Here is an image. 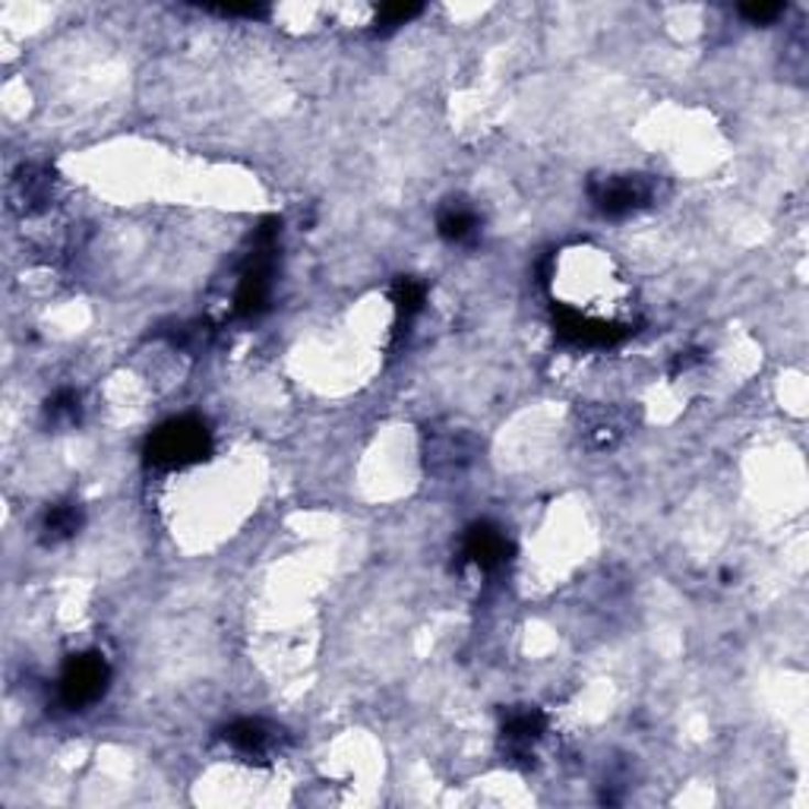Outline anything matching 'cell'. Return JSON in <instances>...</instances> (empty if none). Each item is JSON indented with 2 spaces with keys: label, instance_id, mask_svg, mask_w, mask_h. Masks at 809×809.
Returning a JSON list of instances; mask_svg holds the SVG:
<instances>
[{
  "label": "cell",
  "instance_id": "cell-1",
  "mask_svg": "<svg viewBox=\"0 0 809 809\" xmlns=\"http://www.w3.org/2000/svg\"><path fill=\"white\" fill-rule=\"evenodd\" d=\"M209 452H212V434L199 417H174L158 430H152L146 442L149 462L158 468L197 466Z\"/></svg>",
  "mask_w": 809,
  "mask_h": 809
},
{
  "label": "cell",
  "instance_id": "cell-2",
  "mask_svg": "<svg viewBox=\"0 0 809 809\" xmlns=\"http://www.w3.org/2000/svg\"><path fill=\"white\" fill-rule=\"evenodd\" d=\"M655 197V184L642 174H613L591 181V203L604 219H626Z\"/></svg>",
  "mask_w": 809,
  "mask_h": 809
},
{
  "label": "cell",
  "instance_id": "cell-3",
  "mask_svg": "<svg viewBox=\"0 0 809 809\" xmlns=\"http://www.w3.org/2000/svg\"><path fill=\"white\" fill-rule=\"evenodd\" d=\"M111 684V667L99 652L74 655L61 674V699L67 709H89L96 706Z\"/></svg>",
  "mask_w": 809,
  "mask_h": 809
},
{
  "label": "cell",
  "instance_id": "cell-4",
  "mask_svg": "<svg viewBox=\"0 0 809 809\" xmlns=\"http://www.w3.org/2000/svg\"><path fill=\"white\" fill-rule=\"evenodd\" d=\"M510 554H513V544H510V538H506L496 525H491V522L471 525L466 540H462V557H466L471 566H478L481 572H493V569L506 566Z\"/></svg>",
  "mask_w": 809,
  "mask_h": 809
},
{
  "label": "cell",
  "instance_id": "cell-5",
  "mask_svg": "<svg viewBox=\"0 0 809 809\" xmlns=\"http://www.w3.org/2000/svg\"><path fill=\"white\" fill-rule=\"evenodd\" d=\"M547 734V718L540 709H515L510 711L503 724V740L513 759H528L540 740Z\"/></svg>",
  "mask_w": 809,
  "mask_h": 809
},
{
  "label": "cell",
  "instance_id": "cell-6",
  "mask_svg": "<svg viewBox=\"0 0 809 809\" xmlns=\"http://www.w3.org/2000/svg\"><path fill=\"white\" fill-rule=\"evenodd\" d=\"M51 197H54V177L45 168L29 165V168H23L13 177V203L23 209L25 216L29 212H42L51 203Z\"/></svg>",
  "mask_w": 809,
  "mask_h": 809
},
{
  "label": "cell",
  "instance_id": "cell-7",
  "mask_svg": "<svg viewBox=\"0 0 809 809\" xmlns=\"http://www.w3.org/2000/svg\"><path fill=\"white\" fill-rule=\"evenodd\" d=\"M474 456V446L468 440L466 434H456V430H446V434H437L430 449H427V462L434 471H462V468L471 462Z\"/></svg>",
  "mask_w": 809,
  "mask_h": 809
},
{
  "label": "cell",
  "instance_id": "cell-8",
  "mask_svg": "<svg viewBox=\"0 0 809 809\" xmlns=\"http://www.w3.org/2000/svg\"><path fill=\"white\" fill-rule=\"evenodd\" d=\"M225 740L241 753V756H270L272 746H275V731L266 728L263 721H253V718H241L234 724L225 728Z\"/></svg>",
  "mask_w": 809,
  "mask_h": 809
},
{
  "label": "cell",
  "instance_id": "cell-9",
  "mask_svg": "<svg viewBox=\"0 0 809 809\" xmlns=\"http://www.w3.org/2000/svg\"><path fill=\"white\" fill-rule=\"evenodd\" d=\"M437 231L449 244H471L481 234V216L466 203H449L437 219Z\"/></svg>",
  "mask_w": 809,
  "mask_h": 809
},
{
  "label": "cell",
  "instance_id": "cell-10",
  "mask_svg": "<svg viewBox=\"0 0 809 809\" xmlns=\"http://www.w3.org/2000/svg\"><path fill=\"white\" fill-rule=\"evenodd\" d=\"M79 525H83L79 506L76 503H57L42 518V538L48 540V544H61V540L74 538L76 532H79Z\"/></svg>",
  "mask_w": 809,
  "mask_h": 809
},
{
  "label": "cell",
  "instance_id": "cell-11",
  "mask_svg": "<svg viewBox=\"0 0 809 809\" xmlns=\"http://www.w3.org/2000/svg\"><path fill=\"white\" fill-rule=\"evenodd\" d=\"M393 300L395 314H398V326H408V322L424 310V304H427V288H424L417 278H398V282H395Z\"/></svg>",
  "mask_w": 809,
  "mask_h": 809
},
{
  "label": "cell",
  "instance_id": "cell-12",
  "mask_svg": "<svg viewBox=\"0 0 809 809\" xmlns=\"http://www.w3.org/2000/svg\"><path fill=\"white\" fill-rule=\"evenodd\" d=\"M48 420L57 424V427H74L79 415H83V402H79V393L74 390H57V393L48 398Z\"/></svg>",
  "mask_w": 809,
  "mask_h": 809
},
{
  "label": "cell",
  "instance_id": "cell-13",
  "mask_svg": "<svg viewBox=\"0 0 809 809\" xmlns=\"http://www.w3.org/2000/svg\"><path fill=\"white\" fill-rule=\"evenodd\" d=\"M417 13H420L417 3H386V7H380V13H376V25L395 29V25H405L408 20H415Z\"/></svg>",
  "mask_w": 809,
  "mask_h": 809
},
{
  "label": "cell",
  "instance_id": "cell-14",
  "mask_svg": "<svg viewBox=\"0 0 809 809\" xmlns=\"http://www.w3.org/2000/svg\"><path fill=\"white\" fill-rule=\"evenodd\" d=\"M740 13L753 25H765L775 23L785 13V3H746V7H740Z\"/></svg>",
  "mask_w": 809,
  "mask_h": 809
}]
</instances>
